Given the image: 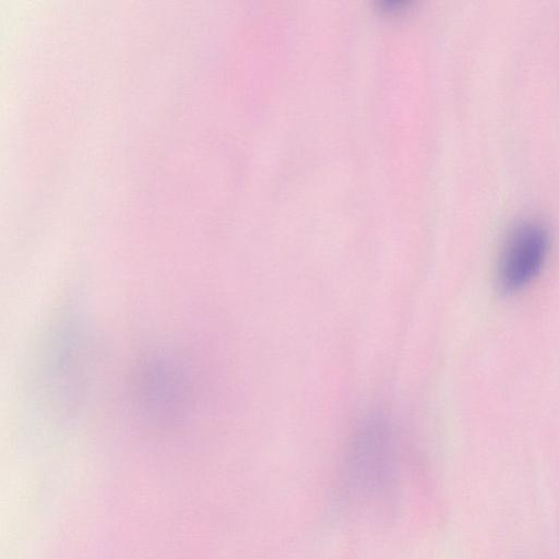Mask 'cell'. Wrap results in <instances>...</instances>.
Wrapping results in <instances>:
<instances>
[{"label": "cell", "instance_id": "cell-1", "mask_svg": "<svg viewBox=\"0 0 559 559\" xmlns=\"http://www.w3.org/2000/svg\"><path fill=\"white\" fill-rule=\"evenodd\" d=\"M402 431L394 415L370 409L354 425L344 447L340 498L357 513L374 512L395 498L402 479Z\"/></svg>", "mask_w": 559, "mask_h": 559}, {"label": "cell", "instance_id": "cell-2", "mask_svg": "<svg viewBox=\"0 0 559 559\" xmlns=\"http://www.w3.org/2000/svg\"><path fill=\"white\" fill-rule=\"evenodd\" d=\"M550 242L549 228L538 217L515 222L502 242L497 264V284L504 294L528 285L540 272Z\"/></svg>", "mask_w": 559, "mask_h": 559}]
</instances>
